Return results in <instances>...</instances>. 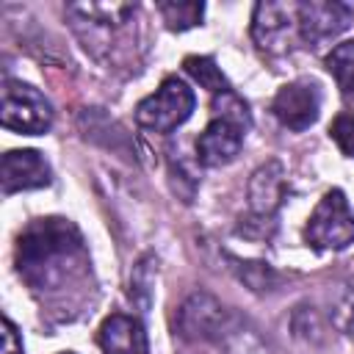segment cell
Instances as JSON below:
<instances>
[{"label": "cell", "mask_w": 354, "mask_h": 354, "mask_svg": "<svg viewBox=\"0 0 354 354\" xmlns=\"http://www.w3.org/2000/svg\"><path fill=\"white\" fill-rule=\"evenodd\" d=\"M194 105V91L180 77H166L149 97L136 105V122L152 133H169L191 116Z\"/></svg>", "instance_id": "obj_3"}, {"label": "cell", "mask_w": 354, "mask_h": 354, "mask_svg": "<svg viewBox=\"0 0 354 354\" xmlns=\"http://www.w3.org/2000/svg\"><path fill=\"white\" fill-rule=\"evenodd\" d=\"M158 11L169 30H188L199 25L205 6L202 3H158Z\"/></svg>", "instance_id": "obj_16"}, {"label": "cell", "mask_w": 354, "mask_h": 354, "mask_svg": "<svg viewBox=\"0 0 354 354\" xmlns=\"http://www.w3.org/2000/svg\"><path fill=\"white\" fill-rule=\"evenodd\" d=\"M332 324L343 335L354 337V282L346 285L343 293L335 299V304H332Z\"/></svg>", "instance_id": "obj_17"}, {"label": "cell", "mask_w": 354, "mask_h": 354, "mask_svg": "<svg viewBox=\"0 0 354 354\" xmlns=\"http://www.w3.org/2000/svg\"><path fill=\"white\" fill-rule=\"evenodd\" d=\"M53 180V169L36 149H8L0 163V183L3 194L44 188Z\"/></svg>", "instance_id": "obj_10"}, {"label": "cell", "mask_w": 354, "mask_h": 354, "mask_svg": "<svg viewBox=\"0 0 354 354\" xmlns=\"http://www.w3.org/2000/svg\"><path fill=\"white\" fill-rule=\"evenodd\" d=\"M100 348L102 354H149L144 324L124 313L108 315L100 326Z\"/></svg>", "instance_id": "obj_11"}, {"label": "cell", "mask_w": 354, "mask_h": 354, "mask_svg": "<svg viewBox=\"0 0 354 354\" xmlns=\"http://www.w3.org/2000/svg\"><path fill=\"white\" fill-rule=\"evenodd\" d=\"M329 136L340 147V152L346 158H354V111L337 113L332 119V124H329Z\"/></svg>", "instance_id": "obj_18"}, {"label": "cell", "mask_w": 354, "mask_h": 354, "mask_svg": "<svg viewBox=\"0 0 354 354\" xmlns=\"http://www.w3.org/2000/svg\"><path fill=\"white\" fill-rule=\"evenodd\" d=\"M354 17V8L337 0H310L296 6V30L299 39L310 47L329 41L340 30L348 28Z\"/></svg>", "instance_id": "obj_6"}, {"label": "cell", "mask_w": 354, "mask_h": 354, "mask_svg": "<svg viewBox=\"0 0 354 354\" xmlns=\"http://www.w3.org/2000/svg\"><path fill=\"white\" fill-rule=\"evenodd\" d=\"M304 241L315 252H340L354 243V210L340 188H329L307 218Z\"/></svg>", "instance_id": "obj_2"}, {"label": "cell", "mask_w": 354, "mask_h": 354, "mask_svg": "<svg viewBox=\"0 0 354 354\" xmlns=\"http://www.w3.org/2000/svg\"><path fill=\"white\" fill-rule=\"evenodd\" d=\"M183 66H185V72H188L202 88H207L210 94H224V91H230V83H227V77L221 75V69L216 66L213 58H207V55H188V58L183 61Z\"/></svg>", "instance_id": "obj_15"}, {"label": "cell", "mask_w": 354, "mask_h": 354, "mask_svg": "<svg viewBox=\"0 0 354 354\" xmlns=\"http://www.w3.org/2000/svg\"><path fill=\"white\" fill-rule=\"evenodd\" d=\"M61 354H75V351H61Z\"/></svg>", "instance_id": "obj_20"}, {"label": "cell", "mask_w": 354, "mask_h": 354, "mask_svg": "<svg viewBox=\"0 0 354 354\" xmlns=\"http://www.w3.org/2000/svg\"><path fill=\"white\" fill-rule=\"evenodd\" d=\"M0 122H3V127L17 130L22 136H39V133L50 130L53 108L39 88H33L22 80H6Z\"/></svg>", "instance_id": "obj_4"}, {"label": "cell", "mask_w": 354, "mask_h": 354, "mask_svg": "<svg viewBox=\"0 0 354 354\" xmlns=\"http://www.w3.org/2000/svg\"><path fill=\"white\" fill-rule=\"evenodd\" d=\"M3 354H25L22 340L17 335V326L8 318H3Z\"/></svg>", "instance_id": "obj_19"}, {"label": "cell", "mask_w": 354, "mask_h": 354, "mask_svg": "<svg viewBox=\"0 0 354 354\" xmlns=\"http://www.w3.org/2000/svg\"><path fill=\"white\" fill-rule=\"evenodd\" d=\"M324 64H326L329 75L335 77L340 94L348 97V100H354V39L335 44Z\"/></svg>", "instance_id": "obj_14"}, {"label": "cell", "mask_w": 354, "mask_h": 354, "mask_svg": "<svg viewBox=\"0 0 354 354\" xmlns=\"http://www.w3.org/2000/svg\"><path fill=\"white\" fill-rule=\"evenodd\" d=\"M285 199V169L279 160H266L249 180V207L257 218H271Z\"/></svg>", "instance_id": "obj_12"}, {"label": "cell", "mask_w": 354, "mask_h": 354, "mask_svg": "<svg viewBox=\"0 0 354 354\" xmlns=\"http://www.w3.org/2000/svg\"><path fill=\"white\" fill-rule=\"evenodd\" d=\"M232 313L207 290L191 293L180 310H177V335L183 340L199 343V340H218Z\"/></svg>", "instance_id": "obj_5"}, {"label": "cell", "mask_w": 354, "mask_h": 354, "mask_svg": "<svg viewBox=\"0 0 354 354\" xmlns=\"http://www.w3.org/2000/svg\"><path fill=\"white\" fill-rule=\"evenodd\" d=\"M218 343L224 346L227 354H271L266 340L260 337V332L249 321H243L238 315H230Z\"/></svg>", "instance_id": "obj_13"}, {"label": "cell", "mask_w": 354, "mask_h": 354, "mask_svg": "<svg viewBox=\"0 0 354 354\" xmlns=\"http://www.w3.org/2000/svg\"><path fill=\"white\" fill-rule=\"evenodd\" d=\"M80 230L61 216L30 221L17 241V271L33 290H58L86 274Z\"/></svg>", "instance_id": "obj_1"}, {"label": "cell", "mask_w": 354, "mask_h": 354, "mask_svg": "<svg viewBox=\"0 0 354 354\" xmlns=\"http://www.w3.org/2000/svg\"><path fill=\"white\" fill-rule=\"evenodd\" d=\"M299 3H257L252 14V39L266 53H285L296 30ZM299 33V30H296Z\"/></svg>", "instance_id": "obj_8"}, {"label": "cell", "mask_w": 354, "mask_h": 354, "mask_svg": "<svg viewBox=\"0 0 354 354\" xmlns=\"http://www.w3.org/2000/svg\"><path fill=\"white\" fill-rule=\"evenodd\" d=\"M271 111L277 116V122L288 130H307L310 124H315L318 113H321V91L313 80H293V83H285L274 102H271Z\"/></svg>", "instance_id": "obj_7"}, {"label": "cell", "mask_w": 354, "mask_h": 354, "mask_svg": "<svg viewBox=\"0 0 354 354\" xmlns=\"http://www.w3.org/2000/svg\"><path fill=\"white\" fill-rule=\"evenodd\" d=\"M249 122L246 119H235V116H216L196 138V158L202 166H224L230 163L241 147H243V136H246Z\"/></svg>", "instance_id": "obj_9"}]
</instances>
